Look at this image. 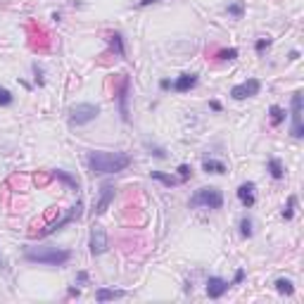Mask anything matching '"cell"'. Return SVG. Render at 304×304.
<instances>
[{
  "instance_id": "603a6c76",
  "label": "cell",
  "mask_w": 304,
  "mask_h": 304,
  "mask_svg": "<svg viewBox=\"0 0 304 304\" xmlns=\"http://www.w3.org/2000/svg\"><path fill=\"white\" fill-rule=\"evenodd\" d=\"M226 12H228V17H235V19H240V17L245 15V5H242L240 0H238V3H231V5L226 8Z\"/></svg>"
},
{
  "instance_id": "9a60e30c",
  "label": "cell",
  "mask_w": 304,
  "mask_h": 304,
  "mask_svg": "<svg viewBox=\"0 0 304 304\" xmlns=\"http://www.w3.org/2000/svg\"><path fill=\"white\" fill-rule=\"evenodd\" d=\"M285 114H288V112H285L281 105H271V107H269V121H271L273 128H278V126L285 121Z\"/></svg>"
},
{
  "instance_id": "ac0fdd59",
  "label": "cell",
  "mask_w": 304,
  "mask_h": 304,
  "mask_svg": "<svg viewBox=\"0 0 304 304\" xmlns=\"http://www.w3.org/2000/svg\"><path fill=\"white\" fill-rule=\"evenodd\" d=\"M202 171L204 173H226V164L219 162V159H204Z\"/></svg>"
},
{
  "instance_id": "f546056e",
  "label": "cell",
  "mask_w": 304,
  "mask_h": 304,
  "mask_svg": "<svg viewBox=\"0 0 304 304\" xmlns=\"http://www.w3.org/2000/svg\"><path fill=\"white\" fill-rule=\"evenodd\" d=\"M242 281H245V271H242V269H238V271H235V278H233V283H231V285H240Z\"/></svg>"
},
{
  "instance_id": "8fae6325",
  "label": "cell",
  "mask_w": 304,
  "mask_h": 304,
  "mask_svg": "<svg viewBox=\"0 0 304 304\" xmlns=\"http://www.w3.org/2000/svg\"><path fill=\"white\" fill-rule=\"evenodd\" d=\"M112 200H114V186H112V183H102L100 200H98V204H95V216H102V214L109 209Z\"/></svg>"
},
{
  "instance_id": "4dcf8cb0",
  "label": "cell",
  "mask_w": 304,
  "mask_h": 304,
  "mask_svg": "<svg viewBox=\"0 0 304 304\" xmlns=\"http://www.w3.org/2000/svg\"><path fill=\"white\" fill-rule=\"evenodd\" d=\"M159 88H162V91H169V88H171V81H169V78H162V81H159Z\"/></svg>"
},
{
  "instance_id": "277c9868",
  "label": "cell",
  "mask_w": 304,
  "mask_h": 304,
  "mask_svg": "<svg viewBox=\"0 0 304 304\" xmlns=\"http://www.w3.org/2000/svg\"><path fill=\"white\" fill-rule=\"evenodd\" d=\"M100 114V107L93 102H78L69 109V124L71 126H86L91 121H95Z\"/></svg>"
},
{
  "instance_id": "83f0119b",
  "label": "cell",
  "mask_w": 304,
  "mask_h": 304,
  "mask_svg": "<svg viewBox=\"0 0 304 304\" xmlns=\"http://www.w3.org/2000/svg\"><path fill=\"white\" fill-rule=\"evenodd\" d=\"M269 46H271V38L266 36V38H259L257 43H254V50H257V53L262 55V53H264V50H266V48H269Z\"/></svg>"
},
{
  "instance_id": "7a4b0ae2",
  "label": "cell",
  "mask_w": 304,
  "mask_h": 304,
  "mask_svg": "<svg viewBox=\"0 0 304 304\" xmlns=\"http://www.w3.org/2000/svg\"><path fill=\"white\" fill-rule=\"evenodd\" d=\"M24 259H26L29 264L64 266V264H69L71 250H62V247H26Z\"/></svg>"
},
{
  "instance_id": "836d02e7",
  "label": "cell",
  "mask_w": 304,
  "mask_h": 304,
  "mask_svg": "<svg viewBox=\"0 0 304 304\" xmlns=\"http://www.w3.org/2000/svg\"><path fill=\"white\" fill-rule=\"evenodd\" d=\"M152 3H159V0H141L138 5H141V8H148V5H152Z\"/></svg>"
},
{
  "instance_id": "3957f363",
  "label": "cell",
  "mask_w": 304,
  "mask_h": 304,
  "mask_svg": "<svg viewBox=\"0 0 304 304\" xmlns=\"http://www.w3.org/2000/svg\"><path fill=\"white\" fill-rule=\"evenodd\" d=\"M193 209H221L224 207V193L216 186H204L197 188L195 195L190 197Z\"/></svg>"
},
{
  "instance_id": "e575fe53",
  "label": "cell",
  "mask_w": 304,
  "mask_h": 304,
  "mask_svg": "<svg viewBox=\"0 0 304 304\" xmlns=\"http://www.w3.org/2000/svg\"><path fill=\"white\" fill-rule=\"evenodd\" d=\"M69 295L71 297H78V295H81V290H78V288H69Z\"/></svg>"
},
{
  "instance_id": "5bb4252c",
  "label": "cell",
  "mask_w": 304,
  "mask_h": 304,
  "mask_svg": "<svg viewBox=\"0 0 304 304\" xmlns=\"http://www.w3.org/2000/svg\"><path fill=\"white\" fill-rule=\"evenodd\" d=\"M128 93H131V83H128V78L124 81V88H121V93H119V114L124 121H128V107H126V102H128Z\"/></svg>"
},
{
  "instance_id": "d6a6232c",
  "label": "cell",
  "mask_w": 304,
  "mask_h": 304,
  "mask_svg": "<svg viewBox=\"0 0 304 304\" xmlns=\"http://www.w3.org/2000/svg\"><path fill=\"white\" fill-rule=\"evenodd\" d=\"M209 107L214 109V112H221V102H219V100H211V102H209Z\"/></svg>"
},
{
  "instance_id": "d6986e66",
  "label": "cell",
  "mask_w": 304,
  "mask_h": 304,
  "mask_svg": "<svg viewBox=\"0 0 304 304\" xmlns=\"http://www.w3.org/2000/svg\"><path fill=\"white\" fill-rule=\"evenodd\" d=\"M107 40H109V46H112V50H114L119 57H126V48H124V38H121V33H112Z\"/></svg>"
},
{
  "instance_id": "8992f818",
  "label": "cell",
  "mask_w": 304,
  "mask_h": 304,
  "mask_svg": "<svg viewBox=\"0 0 304 304\" xmlns=\"http://www.w3.org/2000/svg\"><path fill=\"white\" fill-rule=\"evenodd\" d=\"M259 91H262V81L259 78H247V81H242V83L231 88V98L233 100H247V98L259 95Z\"/></svg>"
},
{
  "instance_id": "52a82bcc",
  "label": "cell",
  "mask_w": 304,
  "mask_h": 304,
  "mask_svg": "<svg viewBox=\"0 0 304 304\" xmlns=\"http://www.w3.org/2000/svg\"><path fill=\"white\" fill-rule=\"evenodd\" d=\"M88 247H91V254H93V257H100V254H105V252L109 250V238L102 226L91 228V242H88Z\"/></svg>"
},
{
  "instance_id": "ffe728a7",
  "label": "cell",
  "mask_w": 304,
  "mask_h": 304,
  "mask_svg": "<svg viewBox=\"0 0 304 304\" xmlns=\"http://www.w3.org/2000/svg\"><path fill=\"white\" fill-rule=\"evenodd\" d=\"M152 179L159 181V183H164L166 188H176L181 183V179H173V176H169V173H162V171H152Z\"/></svg>"
},
{
  "instance_id": "9c48e42d",
  "label": "cell",
  "mask_w": 304,
  "mask_h": 304,
  "mask_svg": "<svg viewBox=\"0 0 304 304\" xmlns=\"http://www.w3.org/2000/svg\"><path fill=\"white\" fill-rule=\"evenodd\" d=\"M238 200H240V204L245 209H252L254 202H257V183H254V181L240 183V188H238Z\"/></svg>"
},
{
  "instance_id": "4fadbf2b",
  "label": "cell",
  "mask_w": 304,
  "mask_h": 304,
  "mask_svg": "<svg viewBox=\"0 0 304 304\" xmlns=\"http://www.w3.org/2000/svg\"><path fill=\"white\" fill-rule=\"evenodd\" d=\"M128 292L126 290H109V288H100L95 290V299L98 302H109V299H121V297H126Z\"/></svg>"
},
{
  "instance_id": "cb8c5ba5",
  "label": "cell",
  "mask_w": 304,
  "mask_h": 304,
  "mask_svg": "<svg viewBox=\"0 0 304 304\" xmlns=\"http://www.w3.org/2000/svg\"><path fill=\"white\" fill-rule=\"evenodd\" d=\"M53 176L55 179H60V181H64V183H69L74 190H78V181L74 179V176H69V173H64V171H53Z\"/></svg>"
},
{
  "instance_id": "2e32d148",
  "label": "cell",
  "mask_w": 304,
  "mask_h": 304,
  "mask_svg": "<svg viewBox=\"0 0 304 304\" xmlns=\"http://www.w3.org/2000/svg\"><path fill=\"white\" fill-rule=\"evenodd\" d=\"M273 288H276V292L278 295H295V283L290 281V278H276V283H273Z\"/></svg>"
},
{
  "instance_id": "5b68a950",
  "label": "cell",
  "mask_w": 304,
  "mask_h": 304,
  "mask_svg": "<svg viewBox=\"0 0 304 304\" xmlns=\"http://www.w3.org/2000/svg\"><path fill=\"white\" fill-rule=\"evenodd\" d=\"M290 114H292V126H290V136L292 138H304V121H302V114H304V95L302 91H295L292 93V100H290Z\"/></svg>"
},
{
  "instance_id": "e0dca14e",
  "label": "cell",
  "mask_w": 304,
  "mask_h": 304,
  "mask_svg": "<svg viewBox=\"0 0 304 304\" xmlns=\"http://www.w3.org/2000/svg\"><path fill=\"white\" fill-rule=\"evenodd\" d=\"M269 173H271V179H276V181H281L283 176H285V166H283V162L278 157H271V159H269Z\"/></svg>"
},
{
  "instance_id": "d4e9b609",
  "label": "cell",
  "mask_w": 304,
  "mask_h": 304,
  "mask_svg": "<svg viewBox=\"0 0 304 304\" xmlns=\"http://www.w3.org/2000/svg\"><path fill=\"white\" fill-rule=\"evenodd\" d=\"M15 102V95L10 93L8 88H0V107H10Z\"/></svg>"
},
{
  "instance_id": "ba28073f",
  "label": "cell",
  "mask_w": 304,
  "mask_h": 304,
  "mask_svg": "<svg viewBox=\"0 0 304 304\" xmlns=\"http://www.w3.org/2000/svg\"><path fill=\"white\" fill-rule=\"evenodd\" d=\"M81 216H83V202L78 200V202L74 204V207H71V211L67 214V216L60 219V221H55V224H50V226H48L40 235H53L55 231H60V228H64L67 224H71V221H76V219H81Z\"/></svg>"
},
{
  "instance_id": "7c38bea8",
  "label": "cell",
  "mask_w": 304,
  "mask_h": 304,
  "mask_svg": "<svg viewBox=\"0 0 304 304\" xmlns=\"http://www.w3.org/2000/svg\"><path fill=\"white\" fill-rule=\"evenodd\" d=\"M197 74H181L176 81L171 83V88L176 91V93H188L190 88H195V83H197Z\"/></svg>"
},
{
  "instance_id": "44dd1931",
  "label": "cell",
  "mask_w": 304,
  "mask_h": 304,
  "mask_svg": "<svg viewBox=\"0 0 304 304\" xmlns=\"http://www.w3.org/2000/svg\"><path fill=\"white\" fill-rule=\"evenodd\" d=\"M240 235L242 238H252V235H254V224H252L250 216L240 219Z\"/></svg>"
},
{
  "instance_id": "484cf974",
  "label": "cell",
  "mask_w": 304,
  "mask_h": 304,
  "mask_svg": "<svg viewBox=\"0 0 304 304\" xmlns=\"http://www.w3.org/2000/svg\"><path fill=\"white\" fill-rule=\"evenodd\" d=\"M145 148H148L150 155H155L157 159H166V152H164V148H157V145H150V143H145Z\"/></svg>"
},
{
  "instance_id": "f1b7e54d",
  "label": "cell",
  "mask_w": 304,
  "mask_h": 304,
  "mask_svg": "<svg viewBox=\"0 0 304 304\" xmlns=\"http://www.w3.org/2000/svg\"><path fill=\"white\" fill-rule=\"evenodd\" d=\"M190 171H193V169H190V166H188V164H181V166H179V176H181V183H186V181L190 179Z\"/></svg>"
},
{
  "instance_id": "7402d4cb",
  "label": "cell",
  "mask_w": 304,
  "mask_h": 304,
  "mask_svg": "<svg viewBox=\"0 0 304 304\" xmlns=\"http://www.w3.org/2000/svg\"><path fill=\"white\" fill-rule=\"evenodd\" d=\"M295 209H297V197L290 195L288 197V204L283 207V219H285V221H290V219L295 216Z\"/></svg>"
},
{
  "instance_id": "1f68e13d",
  "label": "cell",
  "mask_w": 304,
  "mask_h": 304,
  "mask_svg": "<svg viewBox=\"0 0 304 304\" xmlns=\"http://www.w3.org/2000/svg\"><path fill=\"white\" fill-rule=\"evenodd\" d=\"M76 281L81 283V285H83V283L88 281V273H86V271H81V273H78V276H76Z\"/></svg>"
},
{
  "instance_id": "4316f807",
  "label": "cell",
  "mask_w": 304,
  "mask_h": 304,
  "mask_svg": "<svg viewBox=\"0 0 304 304\" xmlns=\"http://www.w3.org/2000/svg\"><path fill=\"white\" fill-rule=\"evenodd\" d=\"M235 57H238V48H228L219 53V60H235Z\"/></svg>"
},
{
  "instance_id": "6da1fadb",
  "label": "cell",
  "mask_w": 304,
  "mask_h": 304,
  "mask_svg": "<svg viewBox=\"0 0 304 304\" xmlns=\"http://www.w3.org/2000/svg\"><path fill=\"white\" fill-rule=\"evenodd\" d=\"M86 164L95 176H107V173H119L128 169L131 155H126V152H88Z\"/></svg>"
},
{
  "instance_id": "30bf717a",
  "label": "cell",
  "mask_w": 304,
  "mask_h": 304,
  "mask_svg": "<svg viewBox=\"0 0 304 304\" xmlns=\"http://www.w3.org/2000/svg\"><path fill=\"white\" fill-rule=\"evenodd\" d=\"M228 288H231V283L219 278V276H209L207 278V295H209V299H221V297L226 295Z\"/></svg>"
}]
</instances>
